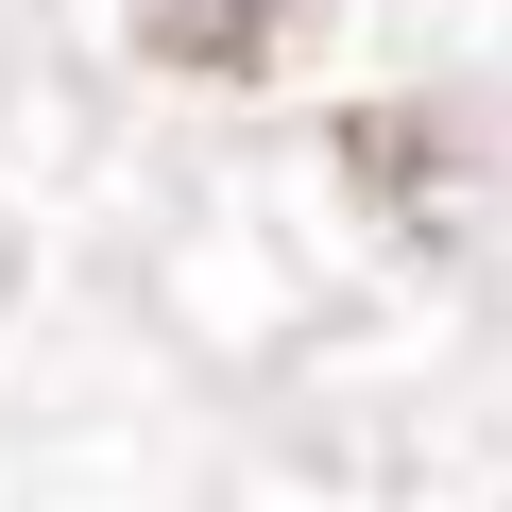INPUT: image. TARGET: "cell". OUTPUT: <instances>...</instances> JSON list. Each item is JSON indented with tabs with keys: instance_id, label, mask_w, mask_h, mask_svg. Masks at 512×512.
<instances>
[{
	"instance_id": "cell-1",
	"label": "cell",
	"mask_w": 512,
	"mask_h": 512,
	"mask_svg": "<svg viewBox=\"0 0 512 512\" xmlns=\"http://www.w3.org/2000/svg\"><path fill=\"white\" fill-rule=\"evenodd\" d=\"M308 18L325 0H137V52L188 69V86H274L308 52Z\"/></svg>"
}]
</instances>
